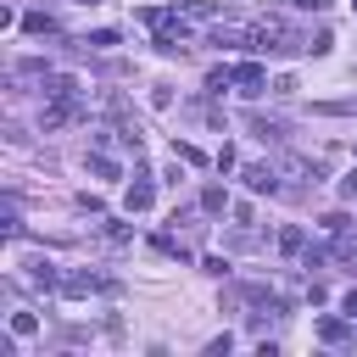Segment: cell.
I'll list each match as a JSON object with an SVG mask.
<instances>
[{
    "label": "cell",
    "mask_w": 357,
    "mask_h": 357,
    "mask_svg": "<svg viewBox=\"0 0 357 357\" xmlns=\"http://www.w3.org/2000/svg\"><path fill=\"white\" fill-rule=\"evenodd\" d=\"M95 290H112V279H106V273H89V268H67L61 284H56V296H67V301H84V296H95Z\"/></svg>",
    "instance_id": "cell-1"
},
{
    "label": "cell",
    "mask_w": 357,
    "mask_h": 357,
    "mask_svg": "<svg viewBox=\"0 0 357 357\" xmlns=\"http://www.w3.org/2000/svg\"><path fill=\"white\" fill-rule=\"evenodd\" d=\"M279 178H296V184H318V178H324V167H318L312 156H296V151H290V156H279Z\"/></svg>",
    "instance_id": "cell-2"
},
{
    "label": "cell",
    "mask_w": 357,
    "mask_h": 357,
    "mask_svg": "<svg viewBox=\"0 0 357 357\" xmlns=\"http://www.w3.org/2000/svg\"><path fill=\"white\" fill-rule=\"evenodd\" d=\"M240 178H245L251 195H273V190H284V184H279V167H268V162H251Z\"/></svg>",
    "instance_id": "cell-3"
},
{
    "label": "cell",
    "mask_w": 357,
    "mask_h": 357,
    "mask_svg": "<svg viewBox=\"0 0 357 357\" xmlns=\"http://www.w3.org/2000/svg\"><path fill=\"white\" fill-rule=\"evenodd\" d=\"M234 89H240V95H262V89H268L262 61H240V67H234Z\"/></svg>",
    "instance_id": "cell-4"
},
{
    "label": "cell",
    "mask_w": 357,
    "mask_h": 357,
    "mask_svg": "<svg viewBox=\"0 0 357 357\" xmlns=\"http://www.w3.org/2000/svg\"><path fill=\"white\" fill-rule=\"evenodd\" d=\"M84 112V100H45V112H39V128H61V123H73Z\"/></svg>",
    "instance_id": "cell-5"
},
{
    "label": "cell",
    "mask_w": 357,
    "mask_h": 357,
    "mask_svg": "<svg viewBox=\"0 0 357 357\" xmlns=\"http://www.w3.org/2000/svg\"><path fill=\"white\" fill-rule=\"evenodd\" d=\"M151 201H156V184H151V178L139 173V178H134V184L123 190V206H128V212H151Z\"/></svg>",
    "instance_id": "cell-6"
},
{
    "label": "cell",
    "mask_w": 357,
    "mask_h": 357,
    "mask_svg": "<svg viewBox=\"0 0 357 357\" xmlns=\"http://www.w3.org/2000/svg\"><path fill=\"white\" fill-rule=\"evenodd\" d=\"M318 340H324V346H346V340H357V324H346V318H318Z\"/></svg>",
    "instance_id": "cell-7"
},
{
    "label": "cell",
    "mask_w": 357,
    "mask_h": 357,
    "mask_svg": "<svg viewBox=\"0 0 357 357\" xmlns=\"http://www.w3.org/2000/svg\"><path fill=\"white\" fill-rule=\"evenodd\" d=\"M212 45L223 50V45H251V28L245 22H212Z\"/></svg>",
    "instance_id": "cell-8"
},
{
    "label": "cell",
    "mask_w": 357,
    "mask_h": 357,
    "mask_svg": "<svg viewBox=\"0 0 357 357\" xmlns=\"http://www.w3.org/2000/svg\"><path fill=\"white\" fill-rule=\"evenodd\" d=\"M245 128H251L257 139H284V123H279V117H262V112H245Z\"/></svg>",
    "instance_id": "cell-9"
},
{
    "label": "cell",
    "mask_w": 357,
    "mask_h": 357,
    "mask_svg": "<svg viewBox=\"0 0 357 357\" xmlns=\"http://www.w3.org/2000/svg\"><path fill=\"white\" fill-rule=\"evenodd\" d=\"M229 206H234V201H229L223 184H206V190H201V212H206V218H218V212H229Z\"/></svg>",
    "instance_id": "cell-10"
},
{
    "label": "cell",
    "mask_w": 357,
    "mask_h": 357,
    "mask_svg": "<svg viewBox=\"0 0 357 357\" xmlns=\"http://www.w3.org/2000/svg\"><path fill=\"white\" fill-rule=\"evenodd\" d=\"M28 279H33L39 290H56V284H61V273H56V268H50L45 257H33V262H28Z\"/></svg>",
    "instance_id": "cell-11"
},
{
    "label": "cell",
    "mask_w": 357,
    "mask_h": 357,
    "mask_svg": "<svg viewBox=\"0 0 357 357\" xmlns=\"http://www.w3.org/2000/svg\"><path fill=\"white\" fill-rule=\"evenodd\" d=\"M22 28H28L33 39H50V33H56V17H50V11H28V17H22Z\"/></svg>",
    "instance_id": "cell-12"
},
{
    "label": "cell",
    "mask_w": 357,
    "mask_h": 357,
    "mask_svg": "<svg viewBox=\"0 0 357 357\" xmlns=\"http://www.w3.org/2000/svg\"><path fill=\"white\" fill-rule=\"evenodd\" d=\"M312 112H318V117H357V95H346V100H318Z\"/></svg>",
    "instance_id": "cell-13"
},
{
    "label": "cell",
    "mask_w": 357,
    "mask_h": 357,
    "mask_svg": "<svg viewBox=\"0 0 357 357\" xmlns=\"http://www.w3.org/2000/svg\"><path fill=\"white\" fill-rule=\"evenodd\" d=\"M223 89H234V67H212V73H206V95L218 100Z\"/></svg>",
    "instance_id": "cell-14"
},
{
    "label": "cell",
    "mask_w": 357,
    "mask_h": 357,
    "mask_svg": "<svg viewBox=\"0 0 357 357\" xmlns=\"http://www.w3.org/2000/svg\"><path fill=\"white\" fill-rule=\"evenodd\" d=\"M100 234H106V245H128V240H134V223H117V218H106V229H100Z\"/></svg>",
    "instance_id": "cell-15"
},
{
    "label": "cell",
    "mask_w": 357,
    "mask_h": 357,
    "mask_svg": "<svg viewBox=\"0 0 357 357\" xmlns=\"http://www.w3.org/2000/svg\"><path fill=\"white\" fill-rule=\"evenodd\" d=\"M301 245H307V229H296V223H290V229L279 234V251H284V257H301Z\"/></svg>",
    "instance_id": "cell-16"
},
{
    "label": "cell",
    "mask_w": 357,
    "mask_h": 357,
    "mask_svg": "<svg viewBox=\"0 0 357 357\" xmlns=\"http://www.w3.org/2000/svg\"><path fill=\"white\" fill-rule=\"evenodd\" d=\"M11 335H22V340H28V335H39V318H33L28 307H17V312H11Z\"/></svg>",
    "instance_id": "cell-17"
},
{
    "label": "cell",
    "mask_w": 357,
    "mask_h": 357,
    "mask_svg": "<svg viewBox=\"0 0 357 357\" xmlns=\"http://www.w3.org/2000/svg\"><path fill=\"white\" fill-rule=\"evenodd\" d=\"M89 173H95V178H117V162H112L106 151H95V156H89Z\"/></svg>",
    "instance_id": "cell-18"
},
{
    "label": "cell",
    "mask_w": 357,
    "mask_h": 357,
    "mask_svg": "<svg viewBox=\"0 0 357 357\" xmlns=\"http://www.w3.org/2000/svg\"><path fill=\"white\" fill-rule=\"evenodd\" d=\"M324 262H329V251H324V245H301V268H307V273H318Z\"/></svg>",
    "instance_id": "cell-19"
},
{
    "label": "cell",
    "mask_w": 357,
    "mask_h": 357,
    "mask_svg": "<svg viewBox=\"0 0 357 357\" xmlns=\"http://www.w3.org/2000/svg\"><path fill=\"white\" fill-rule=\"evenodd\" d=\"M84 45H89V50H112V45H117V33H112V28H95Z\"/></svg>",
    "instance_id": "cell-20"
},
{
    "label": "cell",
    "mask_w": 357,
    "mask_h": 357,
    "mask_svg": "<svg viewBox=\"0 0 357 357\" xmlns=\"http://www.w3.org/2000/svg\"><path fill=\"white\" fill-rule=\"evenodd\" d=\"M173 156H178V162H190V167H201V162H206V156H201L195 145H184V139H173Z\"/></svg>",
    "instance_id": "cell-21"
},
{
    "label": "cell",
    "mask_w": 357,
    "mask_h": 357,
    "mask_svg": "<svg viewBox=\"0 0 357 357\" xmlns=\"http://www.w3.org/2000/svg\"><path fill=\"white\" fill-rule=\"evenodd\" d=\"M229 212H234V223H240V229H251V223H257V212H251V206H245V201H234V206H229Z\"/></svg>",
    "instance_id": "cell-22"
},
{
    "label": "cell",
    "mask_w": 357,
    "mask_h": 357,
    "mask_svg": "<svg viewBox=\"0 0 357 357\" xmlns=\"http://www.w3.org/2000/svg\"><path fill=\"white\" fill-rule=\"evenodd\" d=\"M340 195H346V201H357V167H351V173L340 178Z\"/></svg>",
    "instance_id": "cell-23"
},
{
    "label": "cell",
    "mask_w": 357,
    "mask_h": 357,
    "mask_svg": "<svg viewBox=\"0 0 357 357\" xmlns=\"http://www.w3.org/2000/svg\"><path fill=\"white\" fill-rule=\"evenodd\" d=\"M301 11H329V0H296Z\"/></svg>",
    "instance_id": "cell-24"
},
{
    "label": "cell",
    "mask_w": 357,
    "mask_h": 357,
    "mask_svg": "<svg viewBox=\"0 0 357 357\" xmlns=\"http://www.w3.org/2000/svg\"><path fill=\"white\" fill-rule=\"evenodd\" d=\"M346 312H351V318H357V290H351V296H346Z\"/></svg>",
    "instance_id": "cell-25"
},
{
    "label": "cell",
    "mask_w": 357,
    "mask_h": 357,
    "mask_svg": "<svg viewBox=\"0 0 357 357\" xmlns=\"http://www.w3.org/2000/svg\"><path fill=\"white\" fill-rule=\"evenodd\" d=\"M351 324H357V318H351Z\"/></svg>",
    "instance_id": "cell-26"
}]
</instances>
